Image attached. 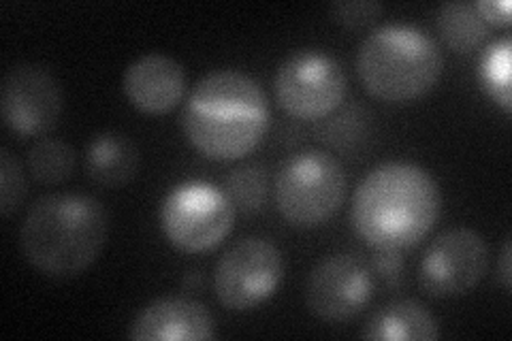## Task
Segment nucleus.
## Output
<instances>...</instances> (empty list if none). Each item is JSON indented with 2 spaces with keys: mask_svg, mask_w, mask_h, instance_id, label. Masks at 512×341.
Listing matches in <instances>:
<instances>
[{
  "mask_svg": "<svg viewBox=\"0 0 512 341\" xmlns=\"http://www.w3.org/2000/svg\"><path fill=\"white\" fill-rule=\"evenodd\" d=\"M374 290L370 263L355 254H329L308 275L306 305L320 320L346 322L370 305Z\"/></svg>",
  "mask_w": 512,
  "mask_h": 341,
  "instance_id": "11",
  "label": "nucleus"
},
{
  "mask_svg": "<svg viewBox=\"0 0 512 341\" xmlns=\"http://www.w3.org/2000/svg\"><path fill=\"white\" fill-rule=\"evenodd\" d=\"M182 131L201 156L242 160L269 131V101L259 81L237 69H216L192 86L182 109Z\"/></svg>",
  "mask_w": 512,
  "mask_h": 341,
  "instance_id": "2",
  "label": "nucleus"
},
{
  "mask_svg": "<svg viewBox=\"0 0 512 341\" xmlns=\"http://www.w3.org/2000/svg\"><path fill=\"white\" fill-rule=\"evenodd\" d=\"M62 88L56 75L35 62L11 67L0 86V113L13 135L43 137L62 116Z\"/></svg>",
  "mask_w": 512,
  "mask_h": 341,
  "instance_id": "10",
  "label": "nucleus"
},
{
  "mask_svg": "<svg viewBox=\"0 0 512 341\" xmlns=\"http://www.w3.org/2000/svg\"><path fill=\"white\" fill-rule=\"evenodd\" d=\"M224 192L235 205V209L254 214L261 211L269 194V173L261 162H250L239 169H233L224 182Z\"/></svg>",
  "mask_w": 512,
  "mask_h": 341,
  "instance_id": "18",
  "label": "nucleus"
},
{
  "mask_svg": "<svg viewBox=\"0 0 512 341\" xmlns=\"http://www.w3.org/2000/svg\"><path fill=\"white\" fill-rule=\"evenodd\" d=\"M378 254L374 256L372 261V273L374 280L382 282L384 286H397L399 280H402L404 273V258L395 250H376Z\"/></svg>",
  "mask_w": 512,
  "mask_h": 341,
  "instance_id": "22",
  "label": "nucleus"
},
{
  "mask_svg": "<svg viewBox=\"0 0 512 341\" xmlns=\"http://www.w3.org/2000/svg\"><path fill=\"white\" fill-rule=\"evenodd\" d=\"M284 278V256L276 243L244 237L224 252L214 269V292L229 312H248L278 292Z\"/></svg>",
  "mask_w": 512,
  "mask_h": 341,
  "instance_id": "8",
  "label": "nucleus"
},
{
  "mask_svg": "<svg viewBox=\"0 0 512 341\" xmlns=\"http://www.w3.org/2000/svg\"><path fill=\"white\" fill-rule=\"evenodd\" d=\"M444 71L438 41L406 22L376 26L357 52L363 88L382 103H410L434 90Z\"/></svg>",
  "mask_w": 512,
  "mask_h": 341,
  "instance_id": "4",
  "label": "nucleus"
},
{
  "mask_svg": "<svg viewBox=\"0 0 512 341\" xmlns=\"http://www.w3.org/2000/svg\"><path fill=\"white\" fill-rule=\"evenodd\" d=\"M489 269L485 237L468 226H455L429 243L421 265L419 286L429 297H461L474 290Z\"/></svg>",
  "mask_w": 512,
  "mask_h": 341,
  "instance_id": "9",
  "label": "nucleus"
},
{
  "mask_svg": "<svg viewBox=\"0 0 512 341\" xmlns=\"http://www.w3.org/2000/svg\"><path fill=\"white\" fill-rule=\"evenodd\" d=\"M436 24L444 43L457 54L476 52L491 35V26L480 18L474 3H461V0L442 3Z\"/></svg>",
  "mask_w": 512,
  "mask_h": 341,
  "instance_id": "16",
  "label": "nucleus"
},
{
  "mask_svg": "<svg viewBox=\"0 0 512 341\" xmlns=\"http://www.w3.org/2000/svg\"><path fill=\"white\" fill-rule=\"evenodd\" d=\"M109 237V211L82 192L43 194L26 211L20 250L30 267L54 280L82 275L101 256Z\"/></svg>",
  "mask_w": 512,
  "mask_h": 341,
  "instance_id": "3",
  "label": "nucleus"
},
{
  "mask_svg": "<svg viewBox=\"0 0 512 341\" xmlns=\"http://www.w3.org/2000/svg\"><path fill=\"white\" fill-rule=\"evenodd\" d=\"M186 88L184 67L163 52L139 56L122 75V90L128 103L148 116H165L178 107L184 101Z\"/></svg>",
  "mask_w": 512,
  "mask_h": 341,
  "instance_id": "12",
  "label": "nucleus"
},
{
  "mask_svg": "<svg viewBox=\"0 0 512 341\" xmlns=\"http://www.w3.org/2000/svg\"><path fill=\"white\" fill-rule=\"evenodd\" d=\"M440 335V324L434 314L414 299L384 303L361 331L363 339L376 341H434Z\"/></svg>",
  "mask_w": 512,
  "mask_h": 341,
  "instance_id": "15",
  "label": "nucleus"
},
{
  "mask_svg": "<svg viewBox=\"0 0 512 341\" xmlns=\"http://www.w3.org/2000/svg\"><path fill=\"white\" fill-rule=\"evenodd\" d=\"M141 165V154L137 143L120 131H101L96 133L84 154V169L90 182L116 190L131 184Z\"/></svg>",
  "mask_w": 512,
  "mask_h": 341,
  "instance_id": "14",
  "label": "nucleus"
},
{
  "mask_svg": "<svg viewBox=\"0 0 512 341\" xmlns=\"http://www.w3.org/2000/svg\"><path fill=\"white\" fill-rule=\"evenodd\" d=\"M137 341H201L216 337V320L207 307L190 297L169 295L150 301L128 324Z\"/></svg>",
  "mask_w": 512,
  "mask_h": 341,
  "instance_id": "13",
  "label": "nucleus"
},
{
  "mask_svg": "<svg viewBox=\"0 0 512 341\" xmlns=\"http://www.w3.org/2000/svg\"><path fill=\"white\" fill-rule=\"evenodd\" d=\"M510 237L504 239L502 243V252H500V263H498V273H500V282L504 290L510 292L512 288V269H510Z\"/></svg>",
  "mask_w": 512,
  "mask_h": 341,
  "instance_id": "24",
  "label": "nucleus"
},
{
  "mask_svg": "<svg viewBox=\"0 0 512 341\" xmlns=\"http://www.w3.org/2000/svg\"><path fill=\"white\" fill-rule=\"evenodd\" d=\"M278 105L297 120H320L338 109L348 94L342 62L325 50L301 47L288 54L276 71Z\"/></svg>",
  "mask_w": 512,
  "mask_h": 341,
  "instance_id": "7",
  "label": "nucleus"
},
{
  "mask_svg": "<svg viewBox=\"0 0 512 341\" xmlns=\"http://www.w3.org/2000/svg\"><path fill=\"white\" fill-rule=\"evenodd\" d=\"M348 177L342 162L323 150H303L284 160L274 197L280 216L295 229H316L338 214Z\"/></svg>",
  "mask_w": 512,
  "mask_h": 341,
  "instance_id": "5",
  "label": "nucleus"
},
{
  "mask_svg": "<svg viewBox=\"0 0 512 341\" xmlns=\"http://www.w3.org/2000/svg\"><path fill=\"white\" fill-rule=\"evenodd\" d=\"M237 209L212 182L188 180L173 186L160 203L158 220L165 239L184 254L218 248L235 226Z\"/></svg>",
  "mask_w": 512,
  "mask_h": 341,
  "instance_id": "6",
  "label": "nucleus"
},
{
  "mask_svg": "<svg viewBox=\"0 0 512 341\" xmlns=\"http://www.w3.org/2000/svg\"><path fill=\"white\" fill-rule=\"evenodd\" d=\"M483 81L491 99L506 113L512 111L510 92V37L495 41L483 60Z\"/></svg>",
  "mask_w": 512,
  "mask_h": 341,
  "instance_id": "19",
  "label": "nucleus"
},
{
  "mask_svg": "<svg viewBox=\"0 0 512 341\" xmlns=\"http://www.w3.org/2000/svg\"><path fill=\"white\" fill-rule=\"evenodd\" d=\"M382 11L384 5L378 3V0H350V3H342L340 0V3H333L329 7L333 22L346 28H363L372 24L380 18Z\"/></svg>",
  "mask_w": 512,
  "mask_h": 341,
  "instance_id": "21",
  "label": "nucleus"
},
{
  "mask_svg": "<svg viewBox=\"0 0 512 341\" xmlns=\"http://www.w3.org/2000/svg\"><path fill=\"white\" fill-rule=\"evenodd\" d=\"M476 11L489 26H510V3L508 0H476Z\"/></svg>",
  "mask_w": 512,
  "mask_h": 341,
  "instance_id": "23",
  "label": "nucleus"
},
{
  "mask_svg": "<svg viewBox=\"0 0 512 341\" xmlns=\"http://www.w3.org/2000/svg\"><path fill=\"white\" fill-rule=\"evenodd\" d=\"M26 177L20 158L0 148V216L11 218L26 199Z\"/></svg>",
  "mask_w": 512,
  "mask_h": 341,
  "instance_id": "20",
  "label": "nucleus"
},
{
  "mask_svg": "<svg viewBox=\"0 0 512 341\" xmlns=\"http://www.w3.org/2000/svg\"><path fill=\"white\" fill-rule=\"evenodd\" d=\"M442 211V192L427 169L389 160L367 173L355 188L350 222L374 250L402 252L419 246Z\"/></svg>",
  "mask_w": 512,
  "mask_h": 341,
  "instance_id": "1",
  "label": "nucleus"
},
{
  "mask_svg": "<svg viewBox=\"0 0 512 341\" xmlns=\"http://www.w3.org/2000/svg\"><path fill=\"white\" fill-rule=\"evenodd\" d=\"M75 150L67 141L43 137L28 152V171L43 186L67 182L75 171Z\"/></svg>",
  "mask_w": 512,
  "mask_h": 341,
  "instance_id": "17",
  "label": "nucleus"
}]
</instances>
